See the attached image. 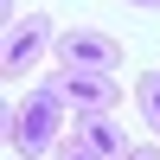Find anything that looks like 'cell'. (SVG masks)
<instances>
[{
  "instance_id": "5b68a950",
  "label": "cell",
  "mask_w": 160,
  "mask_h": 160,
  "mask_svg": "<svg viewBox=\"0 0 160 160\" xmlns=\"http://www.w3.org/2000/svg\"><path fill=\"white\" fill-rule=\"evenodd\" d=\"M51 83H58V96L71 102V115H83V109H115V96H122L109 71H58Z\"/></svg>"
},
{
  "instance_id": "3957f363",
  "label": "cell",
  "mask_w": 160,
  "mask_h": 160,
  "mask_svg": "<svg viewBox=\"0 0 160 160\" xmlns=\"http://www.w3.org/2000/svg\"><path fill=\"white\" fill-rule=\"evenodd\" d=\"M51 51H58L64 71H109V77L122 71V45H115L109 32H96V26H64Z\"/></svg>"
},
{
  "instance_id": "ba28073f",
  "label": "cell",
  "mask_w": 160,
  "mask_h": 160,
  "mask_svg": "<svg viewBox=\"0 0 160 160\" xmlns=\"http://www.w3.org/2000/svg\"><path fill=\"white\" fill-rule=\"evenodd\" d=\"M128 160H160V148H154V141H135V148H128Z\"/></svg>"
},
{
  "instance_id": "8992f818",
  "label": "cell",
  "mask_w": 160,
  "mask_h": 160,
  "mask_svg": "<svg viewBox=\"0 0 160 160\" xmlns=\"http://www.w3.org/2000/svg\"><path fill=\"white\" fill-rule=\"evenodd\" d=\"M135 102H141V122L160 135V71H141L135 77Z\"/></svg>"
},
{
  "instance_id": "7a4b0ae2",
  "label": "cell",
  "mask_w": 160,
  "mask_h": 160,
  "mask_svg": "<svg viewBox=\"0 0 160 160\" xmlns=\"http://www.w3.org/2000/svg\"><path fill=\"white\" fill-rule=\"evenodd\" d=\"M58 45V26H51V13H19V19L7 26V51H0V71H7V83L13 77H26L45 51Z\"/></svg>"
},
{
  "instance_id": "6da1fadb",
  "label": "cell",
  "mask_w": 160,
  "mask_h": 160,
  "mask_svg": "<svg viewBox=\"0 0 160 160\" xmlns=\"http://www.w3.org/2000/svg\"><path fill=\"white\" fill-rule=\"evenodd\" d=\"M64 115H71V102L58 96V83H32V90H26V96L7 109V141H13V154H19V160L58 154Z\"/></svg>"
},
{
  "instance_id": "277c9868",
  "label": "cell",
  "mask_w": 160,
  "mask_h": 160,
  "mask_svg": "<svg viewBox=\"0 0 160 160\" xmlns=\"http://www.w3.org/2000/svg\"><path fill=\"white\" fill-rule=\"evenodd\" d=\"M71 141H83L96 160H128V148H135V141L122 135V115L115 109H83L71 122Z\"/></svg>"
},
{
  "instance_id": "9c48e42d",
  "label": "cell",
  "mask_w": 160,
  "mask_h": 160,
  "mask_svg": "<svg viewBox=\"0 0 160 160\" xmlns=\"http://www.w3.org/2000/svg\"><path fill=\"white\" fill-rule=\"evenodd\" d=\"M128 7H141V13H160V0H128Z\"/></svg>"
},
{
  "instance_id": "52a82bcc",
  "label": "cell",
  "mask_w": 160,
  "mask_h": 160,
  "mask_svg": "<svg viewBox=\"0 0 160 160\" xmlns=\"http://www.w3.org/2000/svg\"><path fill=\"white\" fill-rule=\"evenodd\" d=\"M58 160H96V154H90L83 141H58Z\"/></svg>"
}]
</instances>
